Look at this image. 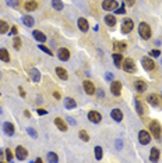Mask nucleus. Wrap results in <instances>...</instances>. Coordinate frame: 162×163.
<instances>
[{"mask_svg":"<svg viewBox=\"0 0 162 163\" xmlns=\"http://www.w3.org/2000/svg\"><path fill=\"white\" fill-rule=\"evenodd\" d=\"M95 157H97L98 160L102 159V148H101V146H97V148H95Z\"/></svg>","mask_w":162,"mask_h":163,"instance_id":"36","label":"nucleus"},{"mask_svg":"<svg viewBox=\"0 0 162 163\" xmlns=\"http://www.w3.org/2000/svg\"><path fill=\"white\" fill-rule=\"evenodd\" d=\"M134 87H136V89L138 91V92H144V91L147 89V84H145V81H142V79H137V81L134 82Z\"/></svg>","mask_w":162,"mask_h":163,"instance_id":"19","label":"nucleus"},{"mask_svg":"<svg viewBox=\"0 0 162 163\" xmlns=\"http://www.w3.org/2000/svg\"><path fill=\"white\" fill-rule=\"evenodd\" d=\"M112 78H113V77H112V74H110V73H106V79L112 81Z\"/></svg>","mask_w":162,"mask_h":163,"instance_id":"47","label":"nucleus"},{"mask_svg":"<svg viewBox=\"0 0 162 163\" xmlns=\"http://www.w3.org/2000/svg\"><path fill=\"white\" fill-rule=\"evenodd\" d=\"M7 4L11 7H17L18 6V0H7Z\"/></svg>","mask_w":162,"mask_h":163,"instance_id":"40","label":"nucleus"},{"mask_svg":"<svg viewBox=\"0 0 162 163\" xmlns=\"http://www.w3.org/2000/svg\"><path fill=\"white\" fill-rule=\"evenodd\" d=\"M36 113H38V114H41V116H43V114H46V110H43V109H36Z\"/></svg>","mask_w":162,"mask_h":163,"instance_id":"45","label":"nucleus"},{"mask_svg":"<svg viewBox=\"0 0 162 163\" xmlns=\"http://www.w3.org/2000/svg\"><path fill=\"white\" fill-rule=\"evenodd\" d=\"M57 160H59V157H57V155H56L55 152H49V153H47V162L56 163Z\"/></svg>","mask_w":162,"mask_h":163,"instance_id":"31","label":"nucleus"},{"mask_svg":"<svg viewBox=\"0 0 162 163\" xmlns=\"http://www.w3.org/2000/svg\"><path fill=\"white\" fill-rule=\"evenodd\" d=\"M141 63H142V67H144L147 71H151V70H154V68H155V63H154L150 57H142Z\"/></svg>","mask_w":162,"mask_h":163,"instance_id":"9","label":"nucleus"},{"mask_svg":"<svg viewBox=\"0 0 162 163\" xmlns=\"http://www.w3.org/2000/svg\"><path fill=\"white\" fill-rule=\"evenodd\" d=\"M27 132H28V134H29L32 138H36V131H35V130H34V128H31V127H28V128H27Z\"/></svg>","mask_w":162,"mask_h":163,"instance_id":"39","label":"nucleus"},{"mask_svg":"<svg viewBox=\"0 0 162 163\" xmlns=\"http://www.w3.org/2000/svg\"><path fill=\"white\" fill-rule=\"evenodd\" d=\"M136 109H137V113H138L140 116L144 114V106H142L141 102H136Z\"/></svg>","mask_w":162,"mask_h":163,"instance_id":"34","label":"nucleus"},{"mask_svg":"<svg viewBox=\"0 0 162 163\" xmlns=\"http://www.w3.org/2000/svg\"><path fill=\"white\" fill-rule=\"evenodd\" d=\"M151 56H154V57H158L159 56V54H161V52H159V50H156V49H154V50H151Z\"/></svg>","mask_w":162,"mask_h":163,"instance_id":"43","label":"nucleus"},{"mask_svg":"<svg viewBox=\"0 0 162 163\" xmlns=\"http://www.w3.org/2000/svg\"><path fill=\"white\" fill-rule=\"evenodd\" d=\"M57 57L61 60V62H67L70 59V50L66 48H60L57 50Z\"/></svg>","mask_w":162,"mask_h":163,"instance_id":"7","label":"nucleus"},{"mask_svg":"<svg viewBox=\"0 0 162 163\" xmlns=\"http://www.w3.org/2000/svg\"><path fill=\"white\" fill-rule=\"evenodd\" d=\"M8 31V24L6 21H0V34H7Z\"/></svg>","mask_w":162,"mask_h":163,"instance_id":"32","label":"nucleus"},{"mask_svg":"<svg viewBox=\"0 0 162 163\" xmlns=\"http://www.w3.org/2000/svg\"><path fill=\"white\" fill-rule=\"evenodd\" d=\"M133 27H134V23L130 20V18H126L124 21H123V24H122V32L123 34H128V32L133 29Z\"/></svg>","mask_w":162,"mask_h":163,"instance_id":"6","label":"nucleus"},{"mask_svg":"<svg viewBox=\"0 0 162 163\" xmlns=\"http://www.w3.org/2000/svg\"><path fill=\"white\" fill-rule=\"evenodd\" d=\"M134 3H136V0H124V4L127 6H134Z\"/></svg>","mask_w":162,"mask_h":163,"instance_id":"44","label":"nucleus"},{"mask_svg":"<svg viewBox=\"0 0 162 163\" xmlns=\"http://www.w3.org/2000/svg\"><path fill=\"white\" fill-rule=\"evenodd\" d=\"M64 106H66V109H74V107L77 106V103H75L74 99L67 98L66 101H64Z\"/></svg>","mask_w":162,"mask_h":163,"instance_id":"27","label":"nucleus"},{"mask_svg":"<svg viewBox=\"0 0 162 163\" xmlns=\"http://www.w3.org/2000/svg\"><path fill=\"white\" fill-rule=\"evenodd\" d=\"M78 135H80V138L84 141V142H88L89 141V135L87 134V131H84V130H81V131L78 132Z\"/></svg>","mask_w":162,"mask_h":163,"instance_id":"33","label":"nucleus"},{"mask_svg":"<svg viewBox=\"0 0 162 163\" xmlns=\"http://www.w3.org/2000/svg\"><path fill=\"white\" fill-rule=\"evenodd\" d=\"M24 9L28 10V11H34V10L38 9V3H36L35 0H29V2H27L24 4Z\"/></svg>","mask_w":162,"mask_h":163,"instance_id":"20","label":"nucleus"},{"mask_svg":"<svg viewBox=\"0 0 162 163\" xmlns=\"http://www.w3.org/2000/svg\"><path fill=\"white\" fill-rule=\"evenodd\" d=\"M56 74L59 75V78H60V79H67V78H69L67 71L64 70V68H61V67H56Z\"/></svg>","mask_w":162,"mask_h":163,"instance_id":"21","label":"nucleus"},{"mask_svg":"<svg viewBox=\"0 0 162 163\" xmlns=\"http://www.w3.org/2000/svg\"><path fill=\"white\" fill-rule=\"evenodd\" d=\"M52 6H53V9L57 10V11L63 10V3H61L60 0H52Z\"/></svg>","mask_w":162,"mask_h":163,"instance_id":"30","label":"nucleus"},{"mask_svg":"<svg viewBox=\"0 0 162 163\" xmlns=\"http://www.w3.org/2000/svg\"><path fill=\"white\" fill-rule=\"evenodd\" d=\"M88 120L97 124V123H99V121L102 120V116H101V113L95 112V110H91V112L88 113Z\"/></svg>","mask_w":162,"mask_h":163,"instance_id":"12","label":"nucleus"},{"mask_svg":"<svg viewBox=\"0 0 162 163\" xmlns=\"http://www.w3.org/2000/svg\"><path fill=\"white\" fill-rule=\"evenodd\" d=\"M138 139H140V144H141V145H147V144H150V141H151L150 132L145 131V130H141V131L138 132Z\"/></svg>","mask_w":162,"mask_h":163,"instance_id":"5","label":"nucleus"},{"mask_svg":"<svg viewBox=\"0 0 162 163\" xmlns=\"http://www.w3.org/2000/svg\"><path fill=\"white\" fill-rule=\"evenodd\" d=\"M115 13H117V14H123L124 13V3L120 6V9H117V10H115Z\"/></svg>","mask_w":162,"mask_h":163,"instance_id":"42","label":"nucleus"},{"mask_svg":"<svg viewBox=\"0 0 162 163\" xmlns=\"http://www.w3.org/2000/svg\"><path fill=\"white\" fill-rule=\"evenodd\" d=\"M103 95H105V93H103V92H102V91H98V96H99V98H102V96H103Z\"/></svg>","mask_w":162,"mask_h":163,"instance_id":"50","label":"nucleus"},{"mask_svg":"<svg viewBox=\"0 0 162 163\" xmlns=\"http://www.w3.org/2000/svg\"><path fill=\"white\" fill-rule=\"evenodd\" d=\"M113 62L116 64V67H122V63H123L122 53H113Z\"/></svg>","mask_w":162,"mask_h":163,"instance_id":"24","label":"nucleus"},{"mask_svg":"<svg viewBox=\"0 0 162 163\" xmlns=\"http://www.w3.org/2000/svg\"><path fill=\"white\" fill-rule=\"evenodd\" d=\"M0 60H3L6 63L10 62V54H8V52L6 49H0Z\"/></svg>","mask_w":162,"mask_h":163,"instance_id":"25","label":"nucleus"},{"mask_svg":"<svg viewBox=\"0 0 162 163\" xmlns=\"http://www.w3.org/2000/svg\"><path fill=\"white\" fill-rule=\"evenodd\" d=\"M83 85H84V89H85V92L88 93V95H94V93H95V85L92 84V81L85 79Z\"/></svg>","mask_w":162,"mask_h":163,"instance_id":"13","label":"nucleus"},{"mask_svg":"<svg viewBox=\"0 0 162 163\" xmlns=\"http://www.w3.org/2000/svg\"><path fill=\"white\" fill-rule=\"evenodd\" d=\"M117 2L116 0H103L102 3V9L106 10V11H112V10H116L117 9Z\"/></svg>","mask_w":162,"mask_h":163,"instance_id":"4","label":"nucleus"},{"mask_svg":"<svg viewBox=\"0 0 162 163\" xmlns=\"http://www.w3.org/2000/svg\"><path fill=\"white\" fill-rule=\"evenodd\" d=\"M105 23L108 24L109 27H115V25H116V18H115V15L108 14V15L105 17Z\"/></svg>","mask_w":162,"mask_h":163,"instance_id":"26","label":"nucleus"},{"mask_svg":"<svg viewBox=\"0 0 162 163\" xmlns=\"http://www.w3.org/2000/svg\"><path fill=\"white\" fill-rule=\"evenodd\" d=\"M4 153H6V159H7L8 162H11V160H13V156H14L13 152H11V149H6Z\"/></svg>","mask_w":162,"mask_h":163,"instance_id":"37","label":"nucleus"},{"mask_svg":"<svg viewBox=\"0 0 162 163\" xmlns=\"http://www.w3.org/2000/svg\"><path fill=\"white\" fill-rule=\"evenodd\" d=\"M116 145H117V149H120V148H122V141L117 139V141H116Z\"/></svg>","mask_w":162,"mask_h":163,"instance_id":"48","label":"nucleus"},{"mask_svg":"<svg viewBox=\"0 0 162 163\" xmlns=\"http://www.w3.org/2000/svg\"><path fill=\"white\" fill-rule=\"evenodd\" d=\"M32 35H34V38H35L38 42H45V41H46V35L42 34L41 31H36V29H35V31L32 32Z\"/></svg>","mask_w":162,"mask_h":163,"instance_id":"22","label":"nucleus"},{"mask_svg":"<svg viewBox=\"0 0 162 163\" xmlns=\"http://www.w3.org/2000/svg\"><path fill=\"white\" fill-rule=\"evenodd\" d=\"M39 49H41V50H43L45 52V53H47V54H49V56H52V52H50V49L49 48H46V46H43V45H39Z\"/></svg>","mask_w":162,"mask_h":163,"instance_id":"38","label":"nucleus"},{"mask_svg":"<svg viewBox=\"0 0 162 163\" xmlns=\"http://www.w3.org/2000/svg\"><path fill=\"white\" fill-rule=\"evenodd\" d=\"M53 96H55L56 99H60V96H61V95H60V92H57V91H55V92H53Z\"/></svg>","mask_w":162,"mask_h":163,"instance_id":"46","label":"nucleus"},{"mask_svg":"<svg viewBox=\"0 0 162 163\" xmlns=\"http://www.w3.org/2000/svg\"><path fill=\"white\" fill-rule=\"evenodd\" d=\"M27 155H28V152H27V149L24 148V146H17L16 148V156H17V159L18 160H24L25 157H27Z\"/></svg>","mask_w":162,"mask_h":163,"instance_id":"11","label":"nucleus"},{"mask_svg":"<svg viewBox=\"0 0 162 163\" xmlns=\"http://www.w3.org/2000/svg\"><path fill=\"white\" fill-rule=\"evenodd\" d=\"M127 49V43L126 42H122V41H117V42L113 43V52L115 53H122L123 50Z\"/></svg>","mask_w":162,"mask_h":163,"instance_id":"10","label":"nucleus"},{"mask_svg":"<svg viewBox=\"0 0 162 163\" xmlns=\"http://www.w3.org/2000/svg\"><path fill=\"white\" fill-rule=\"evenodd\" d=\"M10 34H11V35H17V34H18V27H17V25H13V27H11Z\"/></svg>","mask_w":162,"mask_h":163,"instance_id":"41","label":"nucleus"},{"mask_svg":"<svg viewBox=\"0 0 162 163\" xmlns=\"http://www.w3.org/2000/svg\"><path fill=\"white\" fill-rule=\"evenodd\" d=\"M150 131H151V134H152V137L155 138V139H159L161 138V135H162V127H161V124L158 123V121H151L150 123Z\"/></svg>","mask_w":162,"mask_h":163,"instance_id":"1","label":"nucleus"},{"mask_svg":"<svg viewBox=\"0 0 162 163\" xmlns=\"http://www.w3.org/2000/svg\"><path fill=\"white\" fill-rule=\"evenodd\" d=\"M22 23H24L25 27H32L34 25V18L31 17V15H25V17H22Z\"/></svg>","mask_w":162,"mask_h":163,"instance_id":"29","label":"nucleus"},{"mask_svg":"<svg viewBox=\"0 0 162 163\" xmlns=\"http://www.w3.org/2000/svg\"><path fill=\"white\" fill-rule=\"evenodd\" d=\"M122 68L126 73H136V64H134L133 59H123Z\"/></svg>","mask_w":162,"mask_h":163,"instance_id":"3","label":"nucleus"},{"mask_svg":"<svg viewBox=\"0 0 162 163\" xmlns=\"http://www.w3.org/2000/svg\"><path fill=\"white\" fill-rule=\"evenodd\" d=\"M3 130H4V132L7 135H14V131H16V130H14V126L11 123H8V121H6V123L3 124Z\"/></svg>","mask_w":162,"mask_h":163,"instance_id":"18","label":"nucleus"},{"mask_svg":"<svg viewBox=\"0 0 162 163\" xmlns=\"http://www.w3.org/2000/svg\"><path fill=\"white\" fill-rule=\"evenodd\" d=\"M77 25H78V28H80L83 32H87V31H88V29H89L88 21H87L85 18H78V21H77Z\"/></svg>","mask_w":162,"mask_h":163,"instance_id":"15","label":"nucleus"},{"mask_svg":"<svg viewBox=\"0 0 162 163\" xmlns=\"http://www.w3.org/2000/svg\"><path fill=\"white\" fill-rule=\"evenodd\" d=\"M158 159H159V149L158 148H152V149H151L150 160H151V162H156Z\"/></svg>","mask_w":162,"mask_h":163,"instance_id":"23","label":"nucleus"},{"mask_svg":"<svg viewBox=\"0 0 162 163\" xmlns=\"http://www.w3.org/2000/svg\"><path fill=\"white\" fill-rule=\"evenodd\" d=\"M31 78H32L34 82H38L39 79H41V73H39L36 68H32V70H31Z\"/></svg>","mask_w":162,"mask_h":163,"instance_id":"28","label":"nucleus"},{"mask_svg":"<svg viewBox=\"0 0 162 163\" xmlns=\"http://www.w3.org/2000/svg\"><path fill=\"white\" fill-rule=\"evenodd\" d=\"M147 102L150 105H152V106H158L159 102H161V98H159V95H156V93H151V95L147 96Z\"/></svg>","mask_w":162,"mask_h":163,"instance_id":"14","label":"nucleus"},{"mask_svg":"<svg viewBox=\"0 0 162 163\" xmlns=\"http://www.w3.org/2000/svg\"><path fill=\"white\" fill-rule=\"evenodd\" d=\"M13 46H14V49L16 50H20V48H21V39L20 38H14V42H13Z\"/></svg>","mask_w":162,"mask_h":163,"instance_id":"35","label":"nucleus"},{"mask_svg":"<svg viewBox=\"0 0 162 163\" xmlns=\"http://www.w3.org/2000/svg\"><path fill=\"white\" fill-rule=\"evenodd\" d=\"M55 124H56V127H57V128L60 130V131H67V124L64 123L63 118L56 117V118H55Z\"/></svg>","mask_w":162,"mask_h":163,"instance_id":"16","label":"nucleus"},{"mask_svg":"<svg viewBox=\"0 0 162 163\" xmlns=\"http://www.w3.org/2000/svg\"><path fill=\"white\" fill-rule=\"evenodd\" d=\"M110 92L113 93V95H116V96L120 95V92H122V84H120V81H112Z\"/></svg>","mask_w":162,"mask_h":163,"instance_id":"8","label":"nucleus"},{"mask_svg":"<svg viewBox=\"0 0 162 163\" xmlns=\"http://www.w3.org/2000/svg\"><path fill=\"white\" fill-rule=\"evenodd\" d=\"M138 32H140V36L142 38V39L148 41L151 38V28L150 25H148L147 23H141L138 25Z\"/></svg>","mask_w":162,"mask_h":163,"instance_id":"2","label":"nucleus"},{"mask_svg":"<svg viewBox=\"0 0 162 163\" xmlns=\"http://www.w3.org/2000/svg\"><path fill=\"white\" fill-rule=\"evenodd\" d=\"M110 116H112V118H113L115 121H117V123L123 120V113L120 112L119 109H113V110H112V112H110Z\"/></svg>","mask_w":162,"mask_h":163,"instance_id":"17","label":"nucleus"},{"mask_svg":"<svg viewBox=\"0 0 162 163\" xmlns=\"http://www.w3.org/2000/svg\"><path fill=\"white\" fill-rule=\"evenodd\" d=\"M3 159V151H0V160Z\"/></svg>","mask_w":162,"mask_h":163,"instance_id":"51","label":"nucleus"},{"mask_svg":"<svg viewBox=\"0 0 162 163\" xmlns=\"http://www.w3.org/2000/svg\"><path fill=\"white\" fill-rule=\"evenodd\" d=\"M0 112H2V110H0Z\"/></svg>","mask_w":162,"mask_h":163,"instance_id":"52","label":"nucleus"},{"mask_svg":"<svg viewBox=\"0 0 162 163\" xmlns=\"http://www.w3.org/2000/svg\"><path fill=\"white\" fill-rule=\"evenodd\" d=\"M20 95H21V96H25V91L22 89L21 87H20Z\"/></svg>","mask_w":162,"mask_h":163,"instance_id":"49","label":"nucleus"}]
</instances>
